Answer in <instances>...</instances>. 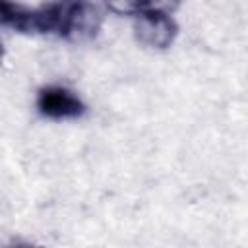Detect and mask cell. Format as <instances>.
I'll use <instances>...</instances> for the list:
<instances>
[{
  "label": "cell",
  "mask_w": 248,
  "mask_h": 248,
  "mask_svg": "<svg viewBox=\"0 0 248 248\" xmlns=\"http://www.w3.org/2000/svg\"><path fill=\"white\" fill-rule=\"evenodd\" d=\"M132 31L140 45L155 50H163L174 43L178 27L172 16H149L140 12L138 16H134Z\"/></svg>",
  "instance_id": "1"
},
{
  "label": "cell",
  "mask_w": 248,
  "mask_h": 248,
  "mask_svg": "<svg viewBox=\"0 0 248 248\" xmlns=\"http://www.w3.org/2000/svg\"><path fill=\"white\" fill-rule=\"evenodd\" d=\"M103 21H105L103 8L85 2H74L68 12V19L62 35L72 45H85L99 33Z\"/></svg>",
  "instance_id": "2"
},
{
  "label": "cell",
  "mask_w": 248,
  "mask_h": 248,
  "mask_svg": "<svg viewBox=\"0 0 248 248\" xmlns=\"http://www.w3.org/2000/svg\"><path fill=\"white\" fill-rule=\"evenodd\" d=\"M39 108L52 118H70V116H78L83 105L72 91L54 85L39 93Z\"/></svg>",
  "instance_id": "3"
},
{
  "label": "cell",
  "mask_w": 248,
  "mask_h": 248,
  "mask_svg": "<svg viewBox=\"0 0 248 248\" xmlns=\"http://www.w3.org/2000/svg\"><path fill=\"white\" fill-rule=\"evenodd\" d=\"M180 6V0H140V12L149 16H172Z\"/></svg>",
  "instance_id": "4"
},
{
  "label": "cell",
  "mask_w": 248,
  "mask_h": 248,
  "mask_svg": "<svg viewBox=\"0 0 248 248\" xmlns=\"http://www.w3.org/2000/svg\"><path fill=\"white\" fill-rule=\"evenodd\" d=\"M105 10L118 17H134L140 14V0H105Z\"/></svg>",
  "instance_id": "5"
},
{
  "label": "cell",
  "mask_w": 248,
  "mask_h": 248,
  "mask_svg": "<svg viewBox=\"0 0 248 248\" xmlns=\"http://www.w3.org/2000/svg\"><path fill=\"white\" fill-rule=\"evenodd\" d=\"M0 60H2V46H0Z\"/></svg>",
  "instance_id": "6"
}]
</instances>
